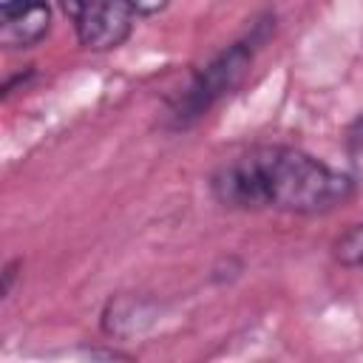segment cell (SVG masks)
I'll return each mask as SVG.
<instances>
[{
    "mask_svg": "<svg viewBox=\"0 0 363 363\" xmlns=\"http://www.w3.org/2000/svg\"><path fill=\"white\" fill-rule=\"evenodd\" d=\"M332 255L340 267L349 269H360L363 267V221L352 224L349 230H343L335 244H332Z\"/></svg>",
    "mask_w": 363,
    "mask_h": 363,
    "instance_id": "obj_5",
    "label": "cell"
},
{
    "mask_svg": "<svg viewBox=\"0 0 363 363\" xmlns=\"http://www.w3.org/2000/svg\"><path fill=\"white\" fill-rule=\"evenodd\" d=\"M269 37V23L252 26L244 37L213 54L201 68H196L187 79V85L179 88V94L170 99L167 113H164V128L170 130H184L196 125L213 105H218L224 96H230L247 77L258 48Z\"/></svg>",
    "mask_w": 363,
    "mask_h": 363,
    "instance_id": "obj_2",
    "label": "cell"
},
{
    "mask_svg": "<svg viewBox=\"0 0 363 363\" xmlns=\"http://www.w3.org/2000/svg\"><path fill=\"white\" fill-rule=\"evenodd\" d=\"M170 3H173V0H130V6L136 9V14H145V17L164 11Z\"/></svg>",
    "mask_w": 363,
    "mask_h": 363,
    "instance_id": "obj_7",
    "label": "cell"
},
{
    "mask_svg": "<svg viewBox=\"0 0 363 363\" xmlns=\"http://www.w3.org/2000/svg\"><path fill=\"white\" fill-rule=\"evenodd\" d=\"M354 176L292 145H255L224 159L210 176V193L230 210H275L318 216L354 196Z\"/></svg>",
    "mask_w": 363,
    "mask_h": 363,
    "instance_id": "obj_1",
    "label": "cell"
},
{
    "mask_svg": "<svg viewBox=\"0 0 363 363\" xmlns=\"http://www.w3.org/2000/svg\"><path fill=\"white\" fill-rule=\"evenodd\" d=\"M17 269H20V261H9V264L3 267V295L11 292V284H14V278H17Z\"/></svg>",
    "mask_w": 363,
    "mask_h": 363,
    "instance_id": "obj_8",
    "label": "cell"
},
{
    "mask_svg": "<svg viewBox=\"0 0 363 363\" xmlns=\"http://www.w3.org/2000/svg\"><path fill=\"white\" fill-rule=\"evenodd\" d=\"M346 147H349V159H352V170H354V182H363V113L354 119V125L346 133Z\"/></svg>",
    "mask_w": 363,
    "mask_h": 363,
    "instance_id": "obj_6",
    "label": "cell"
},
{
    "mask_svg": "<svg viewBox=\"0 0 363 363\" xmlns=\"http://www.w3.org/2000/svg\"><path fill=\"white\" fill-rule=\"evenodd\" d=\"M51 31L48 0H3L0 6V45L31 48Z\"/></svg>",
    "mask_w": 363,
    "mask_h": 363,
    "instance_id": "obj_4",
    "label": "cell"
},
{
    "mask_svg": "<svg viewBox=\"0 0 363 363\" xmlns=\"http://www.w3.org/2000/svg\"><path fill=\"white\" fill-rule=\"evenodd\" d=\"M77 40L91 51L119 48L136 23L130 0H60Z\"/></svg>",
    "mask_w": 363,
    "mask_h": 363,
    "instance_id": "obj_3",
    "label": "cell"
}]
</instances>
